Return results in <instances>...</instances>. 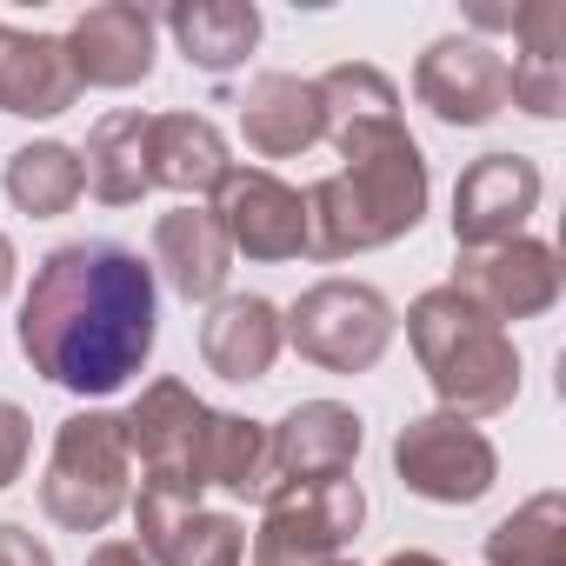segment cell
Wrapping results in <instances>:
<instances>
[{"label": "cell", "mask_w": 566, "mask_h": 566, "mask_svg": "<svg viewBox=\"0 0 566 566\" xmlns=\"http://www.w3.org/2000/svg\"><path fill=\"white\" fill-rule=\"evenodd\" d=\"M154 266L120 240H67L34 266L21 354L67 394H120L154 354Z\"/></svg>", "instance_id": "obj_1"}, {"label": "cell", "mask_w": 566, "mask_h": 566, "mask_svg": "<svg viewBox=\"0 0 566 566\" xmlns=\"http://www.w3.org/2000/svg\"><path fill=\"white\" fill-rule=\"evenodd\" d=\"M340 154H347V167L301 193L307 200V253L314 260H347V253L387 247V240L413 233L420 213H427V160H420L407 127L354 140Z\"/></svg>", "instance_id": "obj_2"}, {"label": "cell", "mask_w": 566, "mask_h": 566, "mask_svg": "<svg viewBox=\"0 0 566 566\" xmlns=\"http://www.w3.org/2000/svg\"><path fill=\"white\" fill-rule=\"evenodd\" d=\"M407 340L433 380V394L447 400V413L473 420V413H500L520 394V354L506 340L500 321H486L467 294L433 287L407 307Z\"/></svg>", "instance_id": "obj_3"}, {"label": "cell", "mask_w": 566, "mask_h": 566, "mask_svg": "<svg viewBox=\"0 0 566 566\" xmlns=\"http://www.w3.org/2000/svg\"><path fill=\"white\" fill-rule=\"evenodd\" d=\"M127 427L120 413H74L54 433V460L41 480V506L67 533H101L127 506Z\"/></svg>", "instance_id": "obj_4"}, {"label": "cell", "mask_w": 566, "mask_h": 566, "mask_svg": "<svg viewBox=\"0 0 566 566\" xmlns=\"http://www.w3.org/2000/svg\"><path fill=\"white\" fill-rule=\"evenodd\" d=\"M367 493L360 480H273L253 533V566H334L360 533Z\"/></svg>", "instance_id": "obj_5"}, {"label": "cell", "mask_w": 566, "mask_h": 566, "mask_svg": "<svg viewBox=\"0 0 566 566\" xmlns=\"http://www.w3.org/2000/svg\"><path fill=\"white\" fill-rule=\"evenodd\" d=\"M120 427H127V453H140V467H147V493L180 500V506H200L213 407L193 400L180 380H154Z\"/></svg>", "instance_id": "obj_6"}, {"label": "cell", "mask_w": 566, "mask_h": 566, "mask_svg": "<svg viewBox=\"0 0 566 566\" xmlns=\"http://www.w3.org/2000/svg\"><path fill=\"white\" fill-rule=\"evenodd\" d=\"M280 340H294V354L327 374H367L394 340V307L360 280H321L294 301Z\"/></svg>", "instance_id": "obj_7"}, {"label": "cell", "mask_w": 566, "mask_h": 566, "mask_svg": "<svg viewBox=\"0 0 566 566\" xmlns=\"http://www.w3.org/2000/svg\"><path fill=\"white\" fill-rule=\"evenodd\" d=\"M394 473L420 493V500H440V506H473L500 460L486 447V433L460 413H427V420H407L400 440H394Z\"/></svg>", "instance_id": "obj_8"}, {"label": "cell", "mask_w": 566, "mask_h": 566, "mask_svg": "<svg viewBox=\"0 0 566 566\" xmlns=\"http://www.w3.org/2000/svg\"><path fill=\"white\" fill-rule=\"evenodd\" d=\"M213 220L227 233V247H240L247 260H294L307 253V200L273 180L260 167H227L213 187Z\"/></svg>", "instance_id": "obj_9"}, {"label": "cell", "mask_w": 566, "mask_h": 566, "mask_svg": "<svg viewBox=\"0 0 566 566\" xmlns=\"http://www.w3.org/2000/svg\"><path fill=\"white\" fill-rule=\"evenodd\" d=\"M453 294H467L486 321H533L559 301V260L539 240L473 247L453 266Z\"/></svg>", "instance_id": "obj_10"}, {"label": "cell", "mask_w": 566, "mask_h": 566, "mask_svg": "<svg viewBox=\"0 0 566 566\" xmlns=\"http://www.w3.org/2000/svg\"><path fill=\"white\" fill-rule=\"evenodd\" d=\"M413 94L420 107H433V120L447 127H486L506 107V61L480 41H433L413 67Z\"/></svg>", "instance_id": "obj_11"}, {"label": "cell", "mask_w": 566, "mask_h": 566, "mask_svg": "<svg viewBox=\"0 0 566 566\" xmlns=\"http://www.w3.org/2000/svg\"><path fill=\"white\" fill-rule=\"evenodd\" d=\"M533 207H539V167L526 154H480L453 187V240L467 253L520 240V220Z\"/></svg>", "instance_id": "obj_12"}, {"label": "cell", "mask_w": 566, "mask_h": 566, "mask_svg": "<svg viewBox=\"0 0 566 566\" xmlns=\"http://www.w3.org/2000/svg\"><path fill=\"white\" fill-rule=\"evenodd\" d=\"M134 526H140L134 546L160 566H247V533L227 513H200V506H180V500H160L140 486Z\"/></svg>", "instance_id": "obj_13"}, {"label": "cell", "mask_w": 566, "mask_h": 566, "mask_svg": "<svg viewBox=\"0 0 566 566\" xmlns=\"http://www.w3.org/2000/svg\"><path fill=\"white\" fill-rule=\"evenodd\" d=\"M67 61L81 74V87H134L154 74V14L134 0H107L87 8L67 34Z\"/></svg>", "instance_id": "obj_14"}, {"label": "cell", "mask_w": 566, "mask_h": 566, "mask_svg": "<svg viewBox=\"0 0 566 566\" xmlns=\"http://www.w3.org/2000/svg\"><path fill=\"white\" fill-rule=\"evenodd\" d=\"M360 440H367L360 413H347L340 400H307L266 433L273 480H340V473H354Z\"/></svg>", "instance_id": "obj_15"}, {"label": "cell", "mask_w": 566, "mask_h": 566, "mask_svg": "<svg viewBox=\"0 0 566 566\" xmlns=\"http://www.w3.org/2000/svg\"><path fill=\"white\" fill-rule=\"evenodd\" d=\"M520 54L506 67V101H520L539 120L566 114V0H533L506 14Z\"/></svg>", "instance_id": "obj_16"}, {"label": "cell", "mask_w": 566, "mask_h": 566, "mask_svg": "<svg viewBox=\"0 0 566 566\" xmlns=\"http://www.w3.org/2000/svg\"><path fill=\"white\" fill-rule=\"evenodd\" d=\"M74 101H81V74L67 61V41L0 28V114L48 120V114H67Z\"/></svg>", "instance_id": "obj_17"}, {"label": "cell", "mask_w": 566, "mask_h": 566, "mask_svg": "<svg viewBox=\"0 0 566 566\" xmlns=\"http://www.w3.org/2000/svg\"><path fill=\"white\" fill-rule=\"evenodd\" d=\"M154 266H167L180 301H220L233 247H227L213 207H174V213H160V227H154Z\"/></svg>", "instance_id": "obj_18"}, {"label": "cell", "mask_w": 566, "mask_h": 566, "mask_svg": "<svg viewBox=\"0 0 566 566\" xmlns=\"http://www.w3.org/2000/svg\"><path fill=\"white\" fill-rule=\"evenodd\" d=\"M240 134H247V147H253V154H266V160H287V154L314 147V140L327 134L314 81H294V74H260V81L247 87V101H240Z\"/></svg>", "instance_id": "obj_19"}, {"label": "cell", "mask_w": 566, "mask_h": 566, "mask_svg": "<svg viewBox=\"0 0 566 566\" xmlns=\"http://www.w3.org/2000/svg\"><path fill=\"white\" fill-rule=\"evenodd\" d=\"M200 354L220 380H266L280 360V314L260 294H227L200 321Z\"/></svg>", "instance_id": "obj_20"}, {"label": "cell", "mask_w": 566, "mask_h": 566, "mask_svg": "<svg viewBox=\"0 0 566 566\" xmlns=\"http://www.w3.org/2000/svg\"><path fill=\"white\" fill-rule=\"evenodd\" d=\"M227 140L213 120L200 114H154L147 120V187H174V193H213L227 174Z\"/></svg>", "instance_id": "obj_21"}, {"label": "cell", "mask_w": 566, "mask_h": 566, "mask_svg": "<svg viewBox=\"0 0 566 566\" xmlns=\"http://www.w3.org/2000/svg\"><path fill=\"white\" fill-rule=\"evenodd\" d=\"M314 94H321V120H327V140L334 147H354V140H374V134H394L400 127V94L367 61H347V67L321 74Z\"/></svg>", "instance_id": "obj_22"}, {"label": "cell", "mask_w": 566, "mask_h": 566, "mask_svg": "<svg viewBox=\"0 0 566 566\" xmlns=\"http://www.w3.org/2000/svg\"><path fill=\"white\" fill-rule=\"evenodd\" d=\"M167 28H174L187 67H200V74L240 67L253 54V41H260V14L247 8V0H193V8L167 14Z\"/></svg>", "instance_id": "obj_23"}, {"label": "cell", "mask_w": 566, "mask_h": 566, "mask_svg": "<svg viewBox=\"0 0 566 566\" xmlns=\"http://www.w3.org/2000/svg\"><path fill=\"white\" fill-rule=\"evenodd\" d=\"M147 120L154 114H107L94 134H87V193L107 200V207H134L147 193Z\"/></svg>", "instance_id": "obj_24"}, {"label": "cell", "mask_w": 566, "mask_h": 566, "mask_svg": "<svg viewBox=\"0 0 566 566\" xmlns=\"http://www.w3.org/2000/svg\"><path fill=\"white\" fill-rule=\"evenodd\" d=\"M87 193V174H81V154L61 147V140H34L21 154H8V200L34 220H54L67 213L74 200Z\"/></svg>", "instance_id": "obj_25"}, {"label": "cell", "mask_w": 566, "mask_h": 566, "mask_svg": "<svg viewBox=\"0 0 566 566\" xmlns=\"http://www.w3.org/2000/svg\"><path fill=\"white\" fill-rule=\"evenodd\" d=\"M486 566H566V500L539 493L486 533Z\"/></svg>", "instance_id": "obj_26"}, {"label": "cell", "mask_w": 566, "mask_h": 566, "mask_svg": "<svg viewBox=\"0 0 566 566\" xmlns=\"http://www.w3.org/2000/svg\"><path fill=\"white\" fill-rule=\"evenodd\" d=\"M207 486H227L240 500L273 486V453H266V427L260 420L213 413V433H207Z\"/></svg>", "instance_id": "obj_27"}, {"label": "cell", "mask_w": 566, "mask_h": 566, "mask_svg": "<svg viewBox=\"0 0 566 566\" xmlns=\"http://www.w3.org/2000/svg\"><path fill=\"white\" fill-rule=\"evenodd\" d=\"M28 413L14 407V400H0V486H14L21 480V467H28Z\"/></svg>", "instance_id": "obj_28"}, {"label": "cell", "mask_w": 566, "mask_h": 566, "mask_svg": "<svg viewBox=\"0 0 566 566\" xmlns=\"http://www.w3.org/2000/svg\"><path fill=\"white\" fill-rule=\"evenodd\" d=\"M0 566H54V553H48L28 526L8 520V526H0Z\"/></svg>", "instance_id": "obj_29"}, {"label": "cell", "mask_w": 566, "mask_h": 566, "mask_svg": "<svg viewBox=\"0 0 566 566\" xmlns=\"http://www.w3.org/2000/svg\"><path fill=\"white\" fill-rule=\"evenodd\" d=\"M87 566H147V553H140L134 539H107V546L87 553Z\"/></svg>", "instance_id": "obj_30"}, {"label": "cell", "mask_w": 566, "mask_h": 566, "mask_svg": "<svg viewBox=\"0 0 566 566\" xmlns=\"http://www.w3.org/2000/svg\"><path fill=\"white\" fill-rule=\"evenodd\" d=\"M8 280H14V247H8V233H0V294H8Z\"/></svg>", "instance_id": "obj_31"}, {"label": "cell", "mask_w": 566, "mask_h": 566, "mask_svg": "<svg viewBox=\"0 0 566 566\" xmlns=\"http://www.w3.org/2000/svg\"><path fill=\"white\" fill-rule=\"evenodd\" d=\"M387 566H440V559H433V553H394Z\"/></svg>", "instance_id": "obj_32"}, {"label": "cell", "mask_w": 566, "mask_h": 566, "mask_svg": "<svg viewBox=\"0 0 566 566\" xmlns=\"http://www.w3.org/2000/svg\"><path fill=\"white\" fill-rule=\"evenodd\" d=\"M334 566H347V559H334Z\"/></svg>", "instance_id": "obj_33"}]
</instances>
